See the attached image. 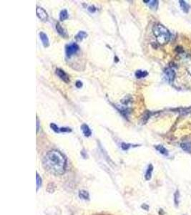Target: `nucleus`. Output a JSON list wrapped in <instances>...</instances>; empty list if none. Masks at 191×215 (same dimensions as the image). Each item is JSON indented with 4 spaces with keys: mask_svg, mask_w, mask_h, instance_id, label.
Instances as JSON below:
<instances>
[{
    "mask_svg": "<svg viewBox=\"0 0 191 215\" xmlns=\"http://www.w3.org/2000/svg\"><path fill=\"white\" fill-rule=\"evenodd\" d=\"M164 73H165V75L167 80H168V82L170 83H172L174 81V79H175V72L172 67H167L166 69L164 70Z\"/></svg>",
    "mask_w": 191,
    "mask_h": 215,
    "instance_id": "nucleus-4",
    "label": "nucleus"
},
{
    "mask_svg": "<svg viewBox=\"0 0 191 215\" xmlns=\"http://www.w3.org/2000/svg\"><path fill=\"white\" fill-rule=\"evenodd\" d=\"M179 199H180V193L178 191H176L175 194H174V202L176 206H178L179 204Z\"/></svg>",
    "mask_w": 191,
    "mask_h": 215,
    "instance_id": "nucleus-19",
    "label": "nucleus"
},
{
    "mask_svg": "<svg viewBox=\"0 0 191 215\" xmlns=\"http://www.w3.org/2000/svg\"><path fill=\"white\" fill-rule=\"evenodd\" d=\"M56 30H57V32L59 33L62 37H63V38H65V37L67 36V32H66L65 30L62 27L61 24L59 23H57V24H56Z\"/></svg>",
    "mask_w": 191,
    "mask_h": 215,
    "instance_id": "nucleus-10",
    "label": "nucleus"
},
{
    "mask_svg": "<svg viewBox=\"0 0 191 215\" xmlns=\"http://www.w3.org/2000/svg\"><path fill=\"white\" fill-rule=\"evenodd\" d=\"M39 38H40V40L42 42L43 45H44L45 47H49V39L47 38V35L45 34V32H41L39 33Z\"/></svg>",
    "mask_w": 191,
    "mask_h": 215,
    "instance_id": "nucleus-7",
    "label": "nucleus"
},
{
    "mask_svg": "<svg viewBox=\"0 0 191 215\" xmlns=\"http://www.w3.org/2000/svg\"><path fill=\"white\" fill-rule=\"evenodd\" d=\"M88 10L92 13H94V12L96 11V8H95L94 6H90V7H88Z\"/></svg>",
    "mask_w": 191,
    "mask_h": 215,
    "instance_id": "nucleus-25",
    "label": "nucleus"
},
{
    "mask_svg": "<svg viewBox=\"0 0 191 215\" xmlns=\"http://www.w3.org/2000/svg\"><path fill=\"white\" fill-rule=\"evenodd\" d=\"M43 166L49 173L54 175H62L66 169V159L58 151H49L43 159Z\"/></svg>",
    "mask_w": 191,
    "mask_h": 215,
    "instance_id": "nucleus-1",
    "label": "nucleus"
},
{
    "mask_svg": "<svg viewBox=\"0 0 191 215\" xmlns=\"http://www.w3.org/2000/svg\"><path fill=\"white\" fill-rule=\"evenodd\" d=\"M37 191L39 189V188L40 187V186L41 185V177H39V175L38 174V173H37Z\"/></svg>",
    "mask_w": 191,
    "mask_h": 215,
    "instance_id": "nucleus-20",
    "label": "nucleus"
},
{
    "mask_svg": "<svg viewBox=\"0 0 191 215\" xmlns=\"http://www.w3.org/2000/svg\"><path fill=\"white\" fill-rule=\"evenodd\" d=\"M153 34L157 39V41L160 45H165L169 42L171 35L169 30L161 24H157L153 28Z\"/></svg>",
    "mask_w": 191,
    "mask_h": 215,
    "instance_id": "nucleus-2",
    "label": "nucleus"
},
{
    "mask_svg": "<svg viewBox=\"0 0 191 215\" xmlns=\"http://www.w3.org/2000/svg\"><path fill=\"white\" fill-rule=\"evenodd\" d=\"M37 15L38 17L42 21H46L48 19V14L46 12V11L41 7H37Z\"/></svg>",
    "mask_w": 191,
    "mask_h": 215,
    "instance_id": "nucleus-6",
    "label": "nucleus"
},
{
    "mask_svg": "<svg viewBox=\"0 0 191 215\" xmlns=\"http://www.w3.org/2000/svg\"><path fill=\"white\" fill-rule=\"evenodd\" d=\"M68 18V13L66 9H64L61 11L59 14V19L61 21H64V20H67Z\"/></svg>",
    "mask_w": 191,
    "mask_h": 215,
    "instance_id": "nucleus-18",
    "label": "nucleus"
},
{
    "mask_svg": "<svg viewBox=\"0 0 191 215\" xmlns=\"http://www.w3.org/2000/svg\"><path fill=\"white\" fill-rule=\"evenodd\" d=\"M87 37H88V34L85 32H84V31H80V32H79L77 35L75 36V39L77 41H82L83 39L86 38Z\"/></svg>",
    "mask_w": 191,
    "mask_h": 215,
    "instance_id": "nucleus-14",
    "label": "nucleus"
},
{
    "mask_svg": "<svg viewBox=\"0 0 191 215\" xmlns=\"http://www.w3.org/2000/svg\"><path fill=\"white\" fill-rule=\"evenodd\" d=\"M79 50V46L76 43L72 42L71 44L68 45L66 46V55L67 57H71L72 55H73L75 54Z\"/></svg>",
    "mask_w": 191,
    "mask_h": 215,
    "instance_id": "nucleus-3",
    "label": "nucleus"
},
{
    "mask_svg": "<svg viewBox=\"0 0 191 215\" xmlns=\"http://www.w3.org/2000/svg\"><path fill=\"white\" fill-rule=\"evenodd\" d=\"M153 171V166L152 164H150L148 166V167H147L146 173H145V179H146L147 181H149L151 179V177H152Z\"/></svg>",
    "mask_w": 191,
    "mask_h": 215,
    "instance_id": "nucleus-11",
    "label": "nucleus"
},
{
    "mask_svg": "<svg viewBox=\"0 0 191 215\" xmlns=\"http://www.w3.org/2000/svg\"><path fill=\"white\" fill-rule=\"evenodd\" d=\"M148 75V73L147 71H143V70H137L135 73V77L138 79L143 78Z\"/></svg>",
    "mask_w": 191,
    "mask_h": 215,
    "instance_id": "nucleus-15",
    "label": "nucleus"
},
{
    "mask_svg": "<svg viewBox=\"0 0 191 215\" xmlns=\"http://www.w3.org/2000/svg\"><path fill=\"white\" fill-rule=\"evenodd\" d=\"M50 128L53 130L54 131L57 132H57L59 131V129L58 128V126H57V125H56L55 123H51L50 124Z\"/></svg>",
    "mask_w": 191,
    "mask_h": 215,
    "instance_id": "nucleus-22",
    "label": "nucleus"
},
{
    "mask_svg": "<svg viewBox=\"0 0 191 215\" xmlns=\"http://www.w3.org/2000/svg\"><path fill=\"white\" fill-rule=\"evenodd\" d=\"M179 4H180V7H181V9H182V11L186 12V13H188L189 9H190V5H189L186 2L182 1V0H180Z\"/></svg>",
    "mask_w": 191,
    "mask_h": 215,
    "instance_id": "nucleus-12",
    "label": "nucleus"
},
{
    "mask_svg": "<svg viewBox=\"0 0 191 215\" xmlns=\"http://www.w3.org/2000/svg\"><path fill=\"white\" fill-rule=\"evenodd\" d=\"M81 129H82L85 136H86V137H90L92 135V131H91L90 129L87 124H82V126H81Z\"/></svg>",
    "mask_w": 191,
    "mask_h": 215,
    "instance_id": "nucleus-8",
    "label": "nucleus"
},
{
    "mask_svg": "<svg viewBox=\"0 0 191 215\" xmlns=\"http://www.w3.org/2000/svg\"><path fill=\"white\" fill-rule=\"evenodd\" d=\"M79 196H80L81 199L88 200L89 199L90 195H89L88 192L85 191V190H81V191H79Z\"/></svg>",
    "mask_w": 191,
    "mask_h": 215,
    "instance_id": "nucleus-16",
    "label": "nucleus"
},
{
    "mask_svg": "<svg viewBox=\"0 0 191 215\" xmlns=\"http://www.w3.org/2000/svg\"><path fill=\"white\" fill-rule=\"evenodd\" d=\"M131 144H125V143H122V145H121V147L122 149H123L124 151H127V150H128L129 148L131 147Z\"/></svg>",
    "mask_w": 191,
    "mask_h": 215,
    "instance_id": "nucleus-21",
    "label": "nucleus"
},
{
    "mask_svg": "<svg viewBox=\"0 0 191 215\" xmlns=\"http://www.w3.org/2000/svg\"><path fill=\"white\" fill-rule=\"evenodd\" d=\"M180 147L184 151L191 154V142H183L180 144Z\"/></svg>",
    "mask_w": 191,
    "mask_h": 215,
    "instance_id": "nucleus-9",
    "label": "nucleus"
},
{
    "mask_svg": "<svg viewBox=\"0 0 191 215\" xmlns=\"http://www.w3.org/2000/svg\"><path fill=\"white\" fill-rule=\"evenodd\" d=\"M149 5L152 9H157L158 6V1H143Z\"/></svg>",
    "mask_w": 191,
    "mask_h": 215,
    "instance_id": "nucleus-17",
    "label": "nucleus"
},
{
    "mask_svg": "<svg viewBox=\"0 0 191 215\" xmlns=\"http://www.w3.org/2000/svg\"><path fill=\"white\" fill-rule=\"evenodd\" d=\"M75 86L77 88H82V82L80 81V80H77V81L76 82V83H75Z\"/></svg>",
    "mask_w": 191,
    "mask_h": 215,
    "instance_id": "nucleus-24",
    "label": "nucleus"
},
{
    "mask_svg": "<svg viewBox=\"0 0 191 215\" xmlns=\"http://www.w3.org/2000/svg\"><path fill=\"white\" fill-rule=\"evenodd\" d=\"M39 120L38 118H37V132H38L39 131Z\"/></svg>",
    "mask_w": 191,
    "mask_h": 215,
    "instance_id": "nucleus-26",
    "label": "nucleus"
},
{
    "mask_svg": "<svg viewBox=\"0 0 191 215\" xmlns=\"http://www.w3.org/2000/svg\"><path fill=\"white\" fill-rule=\"evenodd\" d=\"M56 74H57L58 77H59L62 80H63L64 82H65L66 83L70 82V78L67 73H65L64 70H62V69H59V68H57L56 70Z\"/></svg>",
    "mask_w": 191,
    "mask_h": 215,
    "instance_id": "nucleus-5",
    "label": "nucleus"
},
{
    "mask_svg": "<svg viewBox=\"0 0 191 215\" xmlns=\"http://www.w3.org/2000/svg\"><path fill=\"white\" fill-rule=\"evenodd\" d=\"M155 147L156 148L157 151L160 152V154H163L164 156H168V151L163 146L158 145V146H155Z\"/></svg>",
    "mask_w": 191,
    "mask_h": 215,
    "instance_id": "nucleus-13",
    "label": "nucleus"
},
{
    "mask_svg": "<svg viewBox=\"0 0 191 215\" xmlns=\"http://www.w3.org/2000/svg\"><path fill=\"white\" fill-rule=\"evenodd\" d=\"M59 131L61 132H71L72 130L69 128H61L59 129Z\"/></svg>",
    "mask_w": 191,
    "mask_h": 215,
    "instance_id": "nucleus-23",
    "label": "nucleus"
}]
</instances>
